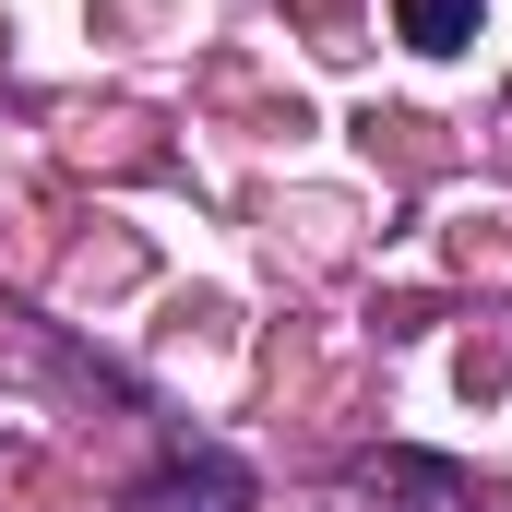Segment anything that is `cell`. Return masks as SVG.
<instances>
[{"label": "cell", "instance_id": "cell-1", "mask_svg": "<svg viewBox=\"0 0 512 512\" xmlns=\"http://www.w3.org/2000/svg\"><path fill=\"white\" fill-rule=\"evenodd\" d=\"M120 512H251V465H239L227 441H167L155 477H143Z\"/></svg>", "mask_w": 512, "mask_h": 512}, {"label": "cell", "instance_id": "cell-2", "mask_svg": "<svg viewBox=\"0 0 512 512\" xmlns=\"http://www.w3.org/2000/svg\"><path fill=\"white\" fill-rule=\"evenodd\" d=\"M358 489H370V501L453 512V501H465V465H441V453H370V465H358Z\"/></svg>", "mask_w": 512, "mask_h": 512}, {"label": "cell", "instance_id": "cell-3", "mask_svg": "<svg viewBox=\"0 0 512 512\" xmlns=\"http://www.w3.org/2000/svg\"><path fill=\"white\" fill-rule=\"evenodd\" d=\"M477 24H489V0H393V36H405V48H429V60L477 48Z\"/></svg>", "mask_w": 512, "mask_h": 512}]
</instances>
